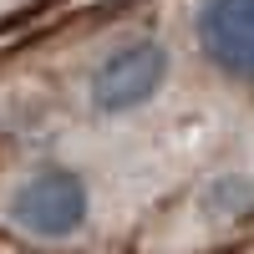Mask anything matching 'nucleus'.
Wrapping results in <instances>:
<instances>
[{
    "label": "nucleus",
    "instance_id": "nucleus-4",
    "mask_svg": "<svg viewBox=\"0 0 254 254\" xmlns=\"http://www.w3.org/2000/svg\"><path fill=\"white\" fill-rule=\"evenodd\" d=\"M188 31L219 76L254 87V0H188Z\"/></svg>",
    "mask_w": 254,
    "mask_h": 254
},
{
    "label": "nucleus",
    "instance_id": "nucleus-3",
    "mask_svg": "<svg viewBox=\"0 0 254 254\" xmlns=\"http://www.w3.org/2000/svg\"><path fill=\"white\" fill-rule=\"evenodd\" d=\"M178 224L193 234V244H219L229 234L254 224V168L249 163H224L198 173V183L188 188Z\"/></svg>",
    "mask_w": 254,
    "mask_h": 254
},
{
    "label": "nucleus",
    "instance_id": "nucleus-2",
    "mask_svg": "<svg viewBox=\"0 0 254 254\" xmlns=\"http://www.w3.org/2000/svg\"><path fill=\"white\" fill-rule=\"evenodd\" d=\"M173 81V46L153 31L107 41L81 76V112L97 122H132L153 112Z\"/></svg>",
    "mask_w": 254,
    "mask_h": 254
},
{
    "label": "nucleus",
    "instance_id": "nucleus-1",
    "mask_svg": "<svg viewBox=\"0 0 254 254\" xmlns=\"http://www.w3.org/2000/svg\"><path fill=\"white\" fill-rule=\"evenodd\" d=\"M92 214H97L92 173L61 158L26 168L0 193V224L31 244H71L92 229Z\"/></svg>",
    "mask_w": 254,
    "mask_h": 254
}]
</instances>
